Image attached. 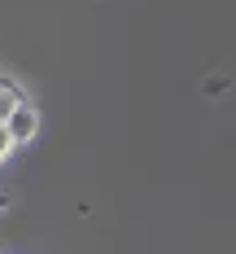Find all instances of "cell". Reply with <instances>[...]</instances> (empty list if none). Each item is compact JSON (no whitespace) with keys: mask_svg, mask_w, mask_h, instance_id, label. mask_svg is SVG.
<instances>
[{"mask_svg":"<svg viewBox=\"0 0 236 254\" xmlns=\"http://www.w3.org/2000/svg\"><path fill=\"white\" fill-rule=\"evenodd\" d=\"M4 127H9V136L18 140V145H26V140H35V131H40V114H35V105H18L9 119H4Z\"/></svg>","mask_w":236,"mask_h":254,"instance_id":"6da1fadb","label":"cell"},{"mask_svg":"<svg viewBox=\"0 0 236 254\" xmlns=\"http://www.w3.org/2000/svg\"><path fill=\"white\" fill-rule=\"evenodd\" d=\"M22 101H26L22 92H18L9 79H0V123H4V119H9V114H13V110H18Z\"/></svg>","mask_w":236,"mask_h":254,"instance_id":"7a4b0ae2","label":"cell"},{"mask_svg":"<svg viewBox=\"0 0 236 254\" xmlns=\"http://www.w3.org/2000/svg\"><path fill=\"white\" fill-rule=\"evenodd\" d=\"M18 149V140H13V136H9V127L0 123V162H4V158H9V153Z\"/></svg>","mask_w":236,"mask_h":254,"instance_id":"3957f363","label":"cell"}]
</instances>
